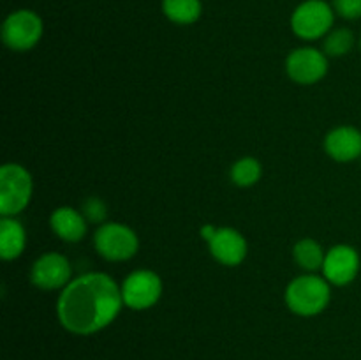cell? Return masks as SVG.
Segmentation results:
<instances>
[{"label": "cell", "mask_w": 361, "mask_h": 360, "mask_svg": "<svg viewBox=\"0 0 361 360\" xmlns=\"http://www.w3.org/2000/svg\"><path fill=\"white\" fill-rule=\"evenodd\" d=\"M126 306L122 288L106 272H87L60 292L56 316L67 332L92 335L109 327Z\"/></svg>", "instance_id": "6da1fadb"}, {"label": "cell", "mask_w": 361, "mask_h": 360, "mask_svg": "<svg viewBox=\"0 0 361 360\" xmlns=\"http://www.w3.org/2000/svg\"><path fill=\"white\" fill-rule=\"evenodd\" d=\"M284 299L291 313L305 318L317 316L330 304L331 284L323 275L305 272L289 282Z\"/></svg>", "instance_id": "7a4b0ae2"}, {"label": "cell", "mask_w": 361, "mask_h": 360, "mask_svg": "<svg viewBox=\"0 0 361 360\" xmlns=\"http://www.w3.org/2000/svg\"><path fill=\"white\" fill-rule=\"evenodd\" d=\"M34 180L30 172L18 162H6L0 168V214L16 217L30 205Z\"/></svg>", "instance_id": "3957f363"}, {"label": "cell", "mask_w": 361, "mask_h": 360, "mask_svg": "<svg viewBox=\"0 0 361 360\" xmlns=\"http://www.w3.org/2000/svg\"><path fill=\"white\" fill-rule=\"evenodd\" d=\"M94 249L106 261H129L140 251V236L130 226L108 221L97 226L94 233Z\"/></svg>", "instance_id": "277c9868"}, {"label": "cell", "mask_w": 361, "mask_h": 360, "mask_svg": "<svg viewBox=\"0 0 361 360\" xmlns=\"http://www.w3.org/2000/svg\"><path fill=\"white\" fill-rule=\"evenodd\" d=\"M335 11L324 0H305L291 16V28L303 41L324 37L334 28Z\"/></svg>", "instance_id": "5b68a950"}, {"label": "cell", "mask_w": 361, "mask_h": 360, "mask_svg": "<svg viewBox=\"0 0 361 360\" xmlns=\"http://www.w3.org/2000/svg\"><path fill=\"white\" fill-rule=\"evenodd\" d=\"M44 25L41 16L34 11L20 9L11 13L4 20L2 41L13 52H28L35 48L42 39Z\"/></svg>", "instance_id": "8992f818"}, {"label": "cell", "mask_w": 361, "mask_h": 360, "mask_svg": "<svg viewBox=\"0 0 361 360\" xmlns=\"http://www.w3.org/2000/svg\"><path fill=\"white\" fill-rule=\"evenodd\" d=\"M120 288H122L123 304L129 309L147 311L161 300L164 284L157 272L150 268H140V270L130 272L123 279Z\"/></svg>", "instance_id": "52a82bcc"}, {"label": "cell", "mask_w": 361, "mask_h": 360, "mask_svg": "<svg viewBox=\"0 0 361 360\" xmlns=\"http://www.w3.org/2000/svg\"><path fill=\"white\" fill-rule=\"evenodd\" d=\"M73 281V267L67 256L55 253H44L32 263L30 282L42 292H62Z\"/></svg>", "instance_id": "ba28073f"}, {"label": "cell", "mask_w": 361, "mask_h": 360, "mask_svg": "<svg viewBox=\"0 0 361 360\" xmlns=\"http://www.w3.org/2000/svg\"><path fill=\"white\" fill-rule=\"evenodd\" d=\"M286 73L298 85H316L328 74V56L310 46L296 48L286 59Z\"/></svg>", "instance_id": "9c48e42d"}, {"label": "cell", "mask_w": 361, "mask_h": 360, "mask_svg": "<svg viewBox=\"0 0 361 360\" xmlns=\"http://www.w3.org/2000/svg\"><path fill=\"white\" fill-rule=\"evenodd\" d=\"M361 258L358 251L349 244H337L326 251L323 265V277L334 286H348L358 277Z\"/></svg>", "instance_id": "30bf717a"}, {"label": "cell", "mask_w": 361, "mask_h": 360, "mask_svg": "<svg viewBox=\"0 0 361 360\" xmlns=\"http://www.w3.org/2000/svg\"><path fill=\"white\" fill-rule=\"evenodd\" d=\"M210 254L224 267H238L245 261L249 253L247 239L231 226H221L208 242Z\"/></svg>", "instance_id": "8fae6325"}, {"label": "cell", "mask_w": 361, "mask_h": 360, "mask_svg": "<svg viewBox=\"0 0 361 360\" xmlns=\"http://www.w3.org/2000/svg\"><path fill=\"white\" fill-rule=\"evenodd\" d=\"M324 150L337 162L361 159V131L355 126L335 127L324 138Z\"/></svg>", "instance_id": "7c38bea8"}, {"label": "cell", "mask_w": 361, "mask_h": 360, "mask_svg": "<svg viewBox=\"0 0 361 360\" xmlns=\"http://www.w3.org/2000/svg\"><path fill=\"white\" fill-rule=\"evenodd\" d=\"M49 228L63 242L78 244L87 235L88 221L85 219L81 210L63 205V207L55 208L51 212V215H49Z\"/></svg>", "instance_id": "4fadbf2b"}, {"label": "cell", "mask_w": 361, "mask_h": 360, "mask_svg": "<svg viewBox=\"0 0 361 360\" xmlns=\"http://www.w3.org/2000/svg\"><path fill=\"white\" fill-rule=\"evenodd\" d=\"M27 247V229L16 217L0 219V256L6 261L18 260Z\"/></svg>", "instance_id": "5bb4252c"}, {"label": "cell", "mask_w": 361, "mask_h": 360, "mask_svg": "<svg viewBox=\"0 0 361 360\" xmlns=\"http://www.w3.org/2000/svg\"><path fill=\"white\" fill-rule=\"evenodd\" d=\"M293 258H295L296 265L302 270L309 272V274H316L317 270H323L324 258H326V251L323 249L316 239H307L298 240L293 247Z\"/></svg>", "instance_id": "9a60e30c"}, {"label": "cell", "mask_w": 361, "mask_h": 360, "mask_svg": "<svg viewBox=\"0 0 361 360\" xmlns=\"http://www.w3.org/2000/svg\"><path fill=\"white\" fill-rule=\"evenodd\" d=\"M162 13L176 25L196 23L203 13L201 0H162Z\"/></svg>", "instance_id": "2e32d148"}, {"label": "cell", "mask_w": 361, "mask_h": 360, "mask_svg": "<svg viewBox=\"0 0 361 360\" xmlns=\"http://www.w3.org/2000/svg\"><path fill=\"white\" fill-rule=\"evenodd\" d=\"M229 176H231V182L236 187H252L263 176V164L256 157L247 155V157H242L233 162Z\"/></svg>", "instance_id": "e0dca14e"}, {"label": "cell", "mask_w": 361, "mask_h": 360, "mask_svg": "<svg viewBox=\"0 0 361 360\" xmlns=\"http://www.w3.org/2000/svg\"><path fill=\"white\" fill-rule=\"evenodd\" d=\"M356 37L353 30L349 28H331L323 41V52L326 56L331 59H338V56H345L353 48H355Z\"/></svg>", "instance_id": "ac0fdd59"}, {"label": "cell", "mask_w": 361, "mask_h": 360, "mask_svg": "<svg viewBox=\"0 0 361 360\" xmlns=\"http://www.w3.org/2000/svg\"><path fill=\"white\" fill-rule=\"evenodd\" d=\"M81 212H83L85 219L88 221V224H104L108 222V205L102 198L99 196H88L87 200L81 203Z\"/></svg>", "instance_id": "d6986e66"}, {"label": "cell", "mask_w": 361, "mask_h": 360, "mask_svg": "<svg viewBox=\"0 0 361 360\" xmlns=\"http://www.w3.org/2000/svg\"><path fill=\"white\" fill-rule=\"evenodd\" d=\"M334 11L344 20H360L361 18V0H334Z\"/></svg>", "instance_id": "ffe728a7"}, {"label": "cell", "mask_w": 361, "mask_h": 360, "mask_svg": "<svg viewBox=\"0 0 361 360\" xmlns=\"http://www.w3.org/2000/svg\"><path fill=\"white\" fill-rule=\"evenodd\" d=\"M215 232H217V226H214V224H203V226H201V229H200L201 236H203V240L207 244L210 242L212 236L215 235Z\"/></svg>", "instance_id": "44dd1931"}, {"label": "cell", "mask_w": 361, "mask_h": 360, "mask_svg": "<svg viewBox=\"0 0 361 360\" xmlns=\"http://www.w3.org/2000/svg\"><path fill=\"white\" fill-rule=\"evenodd\" d=\"M360 49H361V37H360Z\"/></svg>", "instance_id": "7402d4cb"}]
</instances>
